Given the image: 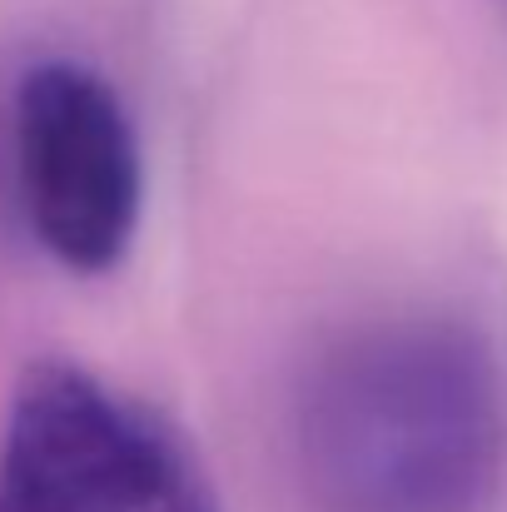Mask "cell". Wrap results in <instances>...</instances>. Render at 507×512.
<instances>
[{
	"label": "cell",
	"mask_w": 507,
	"mask_h": 512,
	"mask_svg": "<svg viewBox=\"0 0 507 512\" xmlns=\"http://www.w3.org/2000/svg\"><path fill=\"white\" fill-rule=\"evenodd\" d=\"M319 512H488L507 478V363L458 314H398L329 343L299 388Z\"/></svg>",
	"instance_id": "6da1fadb"
},
{
	"label": "cell",
	"mask_w": 507,
	"mask_h": 512,
	"mask_svg": "<svg viewBox=\"0 0 507 512\" xmlns=\"http://www.w3.org/2000/svg\"><path fill=\"white\" fill-rule=\"evenodd\" d=\"M0 498L10 512H219L179 428L65 358L15 383Z\"/></svg>",
	"instance_id": "7a4b0ae2"
},
{
	"label": "cell",
	"mask_w": 507,
	"mask_h": 512,
	"mask_svg": "<svg viewBox=\"0 0 507 512\" xmlns=\"http://www.w3.org/2000/svg\"><path fill=\"white\" fill-rule=\"evenodd\" d=\"M15 160L35 239L75 274L125 259L140 224V140L120 95L85 65L45 60L15 95Z\"/></svg>",
	"instance_id": "3957f363"
},
{
	"label": "cell",
	"mask_w": 507,
	"mask_h": 512,
	"mask_svg": "<svg viewBox=\"0 0 507 512\" xmlns=\"http://www.w3.org/2000/svg\"><path fill=\"white\" fill-rule=\"evenodd\" d=\"M0 512H10V508H5V498H0Z\"/></svg>",
	"instance_id": "277c9868"
}]
</instances>
